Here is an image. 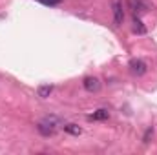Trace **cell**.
Here are the masks:
<instances>
[{
    "mask_svg": "<svg viewBox=\"0 0 157 155\" xmlns=\"http://www.w3.org/2000/svg\"><path fill=\"white\" fill-rule=\"evenodd\" d=\"M112 11H113V22H115V26H121L122 20H124L122 0H112Z\"/></svg>",
    "mask_w": 157,
    "mask_h": 155,
    "instance_id": "cell-4",
    "label": "cell"
},
{
    "mask_svg": "<svg viewBox=\"0 0 157 155\" xmlns=\"http://www.w3.org/2000/svg\"><path fill=\"white\" fill-rule=\"evenodd\" d=\"M42 2L44 6H57V4H60V0H39Z\"/></svg>",
    "mask_w": 157,
    "mask_h": 155,
    "instance_id": "cell-10",
    "label": "cell"
},
{
    "mask_svg": "<svg viewBox=\"0 0 157 155\" xmlns=\"http://www.w3.org/2000/svg\"><path fill=\"white\" fill-rule=\"evenodd\" d=\"M154 131H152V128H148L146 130V133H144V137H143V142H150V135H152Z\"/></svg>",
    "mask_w": 157,
    "mask_h": 155,
    "instance_id": "cell-11",
    "label": "cell"
},
{
    "mask_svg": "<svg viewBox=\"0 0 157 155\" xmlns=\"http://www.w3.org/2000/svg\"><path fill=\"white\" fill-rule=\"evenodd\" d=\"M82 84H84V89L90 91V93H97L101 89V80L97 77H86Z\"/></svg>",
    "mask_w": 157,
    "mask_h": 155,
    "instance_id": "cell-5",
    "label": "cell"
},
{
    "mask_svg": "<svg viewBox=\"0 0 157 155\" xmlns=\"http://www.w3.org/2000/svg\"><path fill=\"white\" fill-rule=\"evenodd\" d=\"M62 128H64V131H68V133H71V135H80L82 133V128L77 126V124H62Z\"/></svg>",
    "mask_w": 157,
    "mask_h": 155,
    "instance_id": "cell-8",
    "label": "cell"
},
{
    "mask_svg": "<svg viewBox=\"0 0 157 155\" xmlns=\"http://www.w3.org/2000/svg\"><path fill=\"white\" fill-rule=\"evenodd\" d=\"M60 126H62L60 119H57L55 115H48L37 124V130H39V133L42 137H51V135H55V131H57Z\"/></svg>",
    "mask_w": 157,
    "mask_h": 155,
    "instance_id": "cell-1",
    "label": "cell"
},
{
    "mask_svg": "<svg viewBox=\"0 0 157 155\" xmlns=\"http://www.w3.org/2000/svg\"><path fill=\"white\" fill-rule=\"evenodd\" d=\"M51 91H53V86L51 84H42V86L37 88V95H39L40 99H48L51 95Z\"/></svg>",
    "mask_w": 157,
    "mask_h": 155,
    "instance_id": "cell-6",
    "label": "cell"
},
{
    "mask_svg": "<svg viewBox=\"0 0 157 155\" xmlns=\"http://www.w3.org/2000/svg\"><path fill=\"white\" fill-rule=\"evenodd\" d=\"M132 24H133V26H132V28H133V33H137V35H144V33H146V28L143 26V22H141V18H139L137 15L133 17V22H132Z\"/></svg>",
    "mask_w": 157,
    "mask_h": 155,
    "instance_id": "cell-7",
    "label": "cell"
},
{
    "mask_svg": "<svg viewBox=\"0 0 157 155\" xmlns=\"http://www.w3.org/2000/svg\"><path fill=\"white\" fill-rule=\"evenodd\" d=\"M128 68H130V71H132V75H135V77H141V75H144L146 73V62L144 60H141V59H132L130 60V64H128Z\"/></svg>",
    "mask_w": 157,
    "mask_h": 155,
    "instance_id": "cell-3",
    "label": "cell"
},
{
    "mask_svg": "<svg viewBox=\"0 0 157 155\" xmlns=\"http://www.w3.org/2000/svg\"><path fill=\"white\" fill-rule=\"evenodd\" d=\"M91 120H104V119H108V110H97L95 113H91L90 115Z\"/></svg>",
    "mask_w": 157,
    "mask_h": 155,
    "instance_id": "cell-9",
    "label": "cell"
},
{
    "mask_svg": "<svg viewBox=\"0 0 157 155\" xmlns=\"http://www.w3.org/2000/svg\"><path fill=\"white\" fill-rule=\"evenodd\" d=\"M128 6L135 15H141V13H146L152 9L150 0H128Z\"/></svg>",
    "mask_w": 157,
    "mask_h": 155,
    "instance_id": "cell-2",
    "label": "cell"
}]
</instances>
